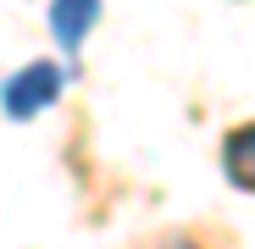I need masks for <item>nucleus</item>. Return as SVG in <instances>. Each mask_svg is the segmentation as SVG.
Instances as JSON below:
<instances>
[{"label": "nucleus", "mask_w": 255, "mask_h": 249, "mask_svg": "<svg viewBox=\"0 0 255 249\" xmlns=\"http://www.w3.org/2000/svg\"><path fill=\"white\" fill-rule=\"evenodd\" d=\"M172 249H194V244H189V238H178V244H172Z\"/></svg>", "instance_id": "4"}, {"label": "nucleus", "mask_w": 255, "mask_h": 249, "mask_svg": "<svg viewBox=\"0 0 255 249\" xmlns=\"http://www.w3.org/2000/svg\"><path fill=\"white\" fill-rule=\"evenodd\" d=\"M45 22H50V39L61 45V56L78 61V50L89 45V33L100 28V0H56Z\"/></svg>", "instance_id": "2"}, {"label": "nucleus", "mask_w": 255, "mask_h": 249, "mask_svg": "<svg viewBox=\"0 0 255 249\" xmlns=\"http://www.w3.org/2000/svg\"><path fill=\"white\" fill-rule=\"evenodd\" d=\"M67 89V67L50 61V56H39V61H22L6 83H0V111H6L11 122H33V116H45Z\"/></svg>", "instance_id": "1"}, {"label": "nucleus", "mask_w": 255, "mask_h": 249, "mask_svg": "<svg viewBox=\"0 0 255 249\" xmlns=\"http://www.w3.org/2000/svg\"><path fill=\"white\" fill-rule=\"evenodd\" d=\"M222 172L233 188L255 194V122H244V128H233L222 139Z\"/></svg>", "instance_id": "3"}]
</instances>
